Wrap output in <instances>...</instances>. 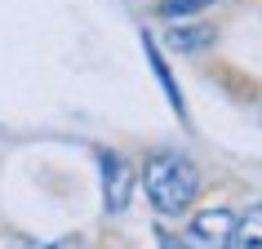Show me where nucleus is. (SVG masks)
Masks as SVG:
<instances>
[{
	"instance_id": "nucleus-1",
	"label": "nucleus",
	"mask_w": 262,
	"mask_h": 249,
	"mask_svg": "<svg viewBox=\"0 0 262 249\" xmlns=\"http://www.w3.org/2000/svg\"><path fill=\"white\" fill-rule=\"evenodd\" d=\"M142 182H147V200H151L156 214H165V218L182 214V209L195 200V192H200V174H195V165L182 152H156V156H147Z\"/></svg>"
},
{
	"instance_id": "nucleus-2",
	"label": "nucleus",
	"mask_w": 262,
	"mask_h": 249,
	"mask_svg": "<svg viewBox=\"0 0 262 249\" xmlns=\"http://www.w3.org/2000/svg\"><path fill=\"white\" fill-rule=\"evenodd\" d=\"M231 232H235L231 209H205L182 232V249H231Z\"/></svg>"
},
{
	"instance_id": "nucleus-3",
	"label": "nucleus",
	"mask_w": 262,
	"mask_h": 249,
	"mask_svg": "<svg viewBox=\"0 0 262 249\" xmlns=\"http://www.w3.org/2000/svg\"><path fill=\"white\" fill-rule=\"evenodd\" d=\"M102 200H107V214H124L129 209V196H134V174H129V160L120 152H102Z\"/></svg>"
},
{
	"instance_id": "nucleus-4",
	"label": "nucleus",
	"mask_w": 262,
	"mask_h": 249,
	"mask_svg": "<svg viewBox=\"0 0 262 249\" xmlns=\"http://www.w3.org/2000/svg\"><path fill=\"white\" fill-rule=\"evenodd\" d=\"M213 40H218V31H213V27H200V23L169 27V36H165V45H169V49H178V54H200V49H209Z\"/></svg>"
},
{
	"instance_id": "nucleus-5",
	"label": "nucleus",
	"mask_w": 262,
	"mask_h": 249,
	"mask_svg": "<svg viewBox=\"0 0 262 249\" xmlns=\"http://www.w3.org/2000/svg\"><path fill=\"white\" fill-rule=\"evenodd\" d=\"M142 49H147V63H151V71H156V80H160V89H165V98H169V107L178 111V116H187V107H182V94H178V85H173V71L165 67V58H160V49H156V40L142 31Z\"/></svg>"
},
{
	"instance_id": "nucleus-6",
	"label": "nucleus",
	"mask_w": 262,
	"mask_h": 249,
	"mask_svg": "<svg viewBox=\"0 0 262 249\" xmlns=\"http://www.w3.org/2000/svg\"><path fill=\"white\" fill-rule=\"evenodd\" d=\"M231 249H262V205H253L231 232Z\"/></svg>"
},
{
	"instance_id": "nucleus-7",
	"label": "nucleus",
	"mask_w": 262,
	"mask_h": 249,
	"mask_svg": "<svg viewBox=\"0 0 262 249\" xmlns=\"http://www.w3.org/2000/svg\"><path fill=\"white\" fill-rule=\"evenodd\" d=\"M9 249H84V245L67 236V240H14Z\"/></svg>"
},
{
	"instance_id": "nucleus-8",
	"label": "nucleus",
	"mask_w": 262,
	"mask_h": 249,
	"mask_svg": "<svg viewBox=\"0 0 262 249\" xmlns=\"http://www.w3.org/2000/svg\"><path fill=\"white\" fill-rule=\"evenodd\" d=\"M213 0H165L160 5V14H195V9H205Z\"/></svg>"
},
{
	"instance_id": "nucleus-9",
	"label": "nucleus",
	"mask_w": 262,
	"mask_h": 249,
	"mask_svg": "<svg viewBox=\"0 0 262 249\" xmlns=\"http://www.w3.org/2000/svg\"><path fill=\"white\" fill-rule=\"evenodd\" d=\"M156 236H160V249H182L178 236H169V232H156Z\"/></svg>"
}]
</instances>
